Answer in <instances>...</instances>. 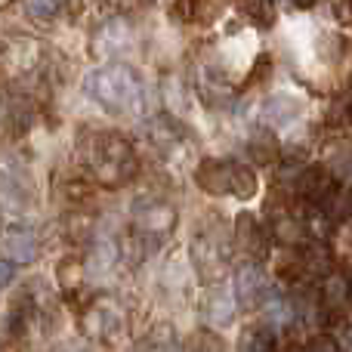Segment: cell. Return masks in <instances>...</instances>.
<instances>
[{"instance_id":"obj_23","label":"cell","mask_w":352,"mask_h":352,"mask_svg":"<svg viewBox=\"0 0 352 352\" xmlns=\"http://www.w3.org/2000/svg\"><path fill=\"white\" fill-rule=\"evenodd\" d=\"M12 278H16V266L6 260H0V287H10Z\"/></svg>"},{"instance_id":"obj_5","label":"cell","mask_w":352,"mask_h":352,"mask_svg":"<svg viewBox=\"0 0 352 352\" xmlns=\"http://www.w3.org/2000/svg\"><path fill=\"white\" fill-rule=\"evenodd\" d=\"M0 254L12 266H28L41 254V241H37L34 226H28L25 219H6L0 226Z\"/></svg>"},{"instance_id":"obj_17","label":"cell","mask_w":352,"mask_h":352,"mask_svg":"<svg viewBox=\"0 0 352 352\" xmlns=\"http://www.w3.org/2000/svg\"><path fill=\"white\" fill-rule=\"evenodd\" d=\"M238 10L244 12L248 22H254L256 28H269L275 22V3L272 0H235Z\"/></svg>"},{"instance_id":"obj_1","label":"cell","mask_w":352,"mask_h":352,"mask_svg":"<svg viewBox=\"0 0 352 352\" xmlns=\"http://www.w3.org/2000/svg\"><path fill=\"white\" fill-rule=\"evenodd\" d=\"M84 93L111 115L146 118L148 115V87L146 78L127 62H105L84 78Z\"/></svg>"},{"instance_id":"obj_15","label":"cell","mask_w":352,"mask_h":352,"mask_svg":"<svg viewBox=\"0 0 352 352\" xmlns=\"http://www.w3.org/2000/svg\"><path fill=\"white\" fill-rule=\"evenodd\" d=\"M263 306H266V316H269V322H272L275 328H291V324L300 318L294 297H269Z\"/></svg>"},{"instance_id":"obj_26","label":"cell","mask_w":352,"mask_h":352,"mask_svg":"<svg viewBox=\"0 0 352 352\" xmlns=\"http://www.w3.org/2000/svg\"><path fill=\"white\" fill-rule=\"evenodd\" d=\"M53 352H84V349H80L78 343H62V346H56Z\"/></svg>"},{"instance_id":"obj_7","label":"cell","mask_w":352,"mask_h":352,"mask_svg":"<svg viewBox=\"0 0 352 352\" xmlns=\"http://www.w3.org/2000/svg\"><path fill=\"white\" fill-rule=\"evenodd\" d=\"M297 192L309 207H316V210H322L324 217H331L334 201H337V195H340V186H337V179L331 170L312 164V167H303V170H300Z\"/></svg>"},{"instance_id":"obj_16","label":"cell","mask_w":352,"mask_h":352,"mask_svg":"<svg viewBox=\"0 0 352 352\" xmlns=\"http://www.w3.org/2000/svg\"><path fill=\"white\" fill-rule=\"evenodd\" d=\"M235 306H238V300L229 287H217V291L210 294V300H207V309H210L217 324H229L232 318H235Z\"/></svg>"},{"instance_id":"obj_18","label":"cell","mask_w":352,"mask_h":352,"mask_svg":"<svg viewBox=\"0 0 352 352\" xmlns=\"http://www.w3.org/2000/svg\"><path fill=\"white\" fill-rule=\"evenodd\" d=\"M62 10V0H25V16L34 22H53Z\"/></svg>"},{"instance_id":"obj_11","label":"cell","mask_w":352,"mask_h":352,"mask_svg":"<svg viewBox=\"0 0 352 352\" xmlns=\"http://www.w3.org/2000/svg\"><path fill=\"white\" fill-rule=\"evenodd\" d=\"M130 47V25L124 19H111L102 31L96 34V53L99 56H115Z\"/></svg>"},{"instance_id":"obj_13","label":"cell","mask_w":352,"mask_h":352,"mask_svg":"<svg viewBox=\"0 0 352 352\" xmlns=\"http://www.w3.org/2000/svg\"><path fill=\"white\" fill-rule=\"evenodd\" d=\"M238 352H278L275 331L266 328V324H250V328H244Z\"/></svg>"},{"instance_id":"obj_10","label":"cell","mask_w":352,"mask_h":352,"mask_svg":"<svg viewBox=\"0 0 352 352\" xmlns=\"http://www.w3.org/2000/svg\"><path fill=\"white\" fill-rule=\"evenodd\" d=\"M192 260L204 278H219L226 275V248L213 235H198L192 241Z\"/></svg>"},{"instance_id":"obj_21","label":"cell","mask_w":352,"mask_h":352,"mask_svg":"<svg viewBox=\"0 0 352 352\" xmlns=\"http://www.w3.org/2000/svg\"><path fill=\"white\" fill-rule=\"evenodd\" d=\"M148 352H182L170 324H161V328L148 337Z\"/></svg>"},{"instance_id":"obj_19","label":"cell","mask_w":352,"mask_h":352,"mask_svg":"<svg viewBox=\"0 0 352 352\" xmlns=\"http://www.w3.org/2000/svg\"><path fill=\"white\" fill-rule=\"evenodd\" d=\"M186 352H226V346H223V340H219L213 331L201 328V331H195V334L188 337Z\"/></svg>"},{"instance_id":"obj_14","label":"cell","mask_w":352,"mask_h":352,"mask_svg":"<svg viewBox=\"0 0 352 352\" xmlns=\"http://www.w3.org/2000/svg\"><path fill=\"white\" fill-rule=\"evenodd\" d=\"M297 115H300V102H294L291 96H272L266 102V109H263V118L272 127H287Z\"/></svg>"},{"instance_id":"obj_2","label":"cell","mask_w":352,"mask_h":352,"mask_svg":"<svg viewBox=\"0 0 352 352\" xmlns=\"http://www.w3.org/2000/svg\"><path fill=\"white\" fill-rule=\"evenodd\" d=\"M90 170L96 176L102 186L118 188V186H127L130 179L136 176V152H133V142L121 133H96L90 140Z\"/></svg>"},{"instance_id":"obj_9","label":"cell","mask_w":352,"mask_h":352,"mask_svg":"<svg viewBox=\"0 0 352 352\" xmlns=\"http://www.w3.org/2000/svg\"><path fill=\"white\" fill-rule=\"evenodd\" d=\"M235 241L250 260H263L269 254V229L254 213H241L235 219Z\"/></svg>"},{"instance_id":"obj_4","label":"cell","mask_w":352,"mask_h":352,"mask_svg":"<svg viewBox=\"0 0 352 352\" xmlns=\"http://www.w3.org/2000/svg\"><path fill=\"white\" fill-rule=\"evenodd\" d=\"M80 328L93 343L118 346L124 340V309L111 297H93L80 312Z\"/></svg>"},{"instance_id":"obj_8","label":"cell","mask_w":352,"mask_h":352,"mask_svg":"<svg viewBox=\"0 0 352 352\" xmlns=\"http://www.w3.org/2000/svg\"><path fill=\"white\" fill-rule=\"evenodd\" d=\"M235 300L241 306H263L272 294H269V278L263 275V269L256 263H244L235 272Z\"/></svg>"},{"instance_id":"obj_12","label":"cell","mask_w":352,"mask_h":352,"mask_svg":"<svg viewBox=\"0 0 352 352\" xmlns=\"http://www.w3.org/2000/svg\"><path fill=\"white\" fill-rule=\"evenodd\" d=\"M0 188H3L10 198H16V201H28L31 182H28L25 167L16 164V161H0Z\"/></svg>"},{"instance_id":"obj_20","label":"cell","mask_w":352,"mask_h":352,"mask_svg":"<svg viewBox=\"0 0 352 352\" xmlns=\"http://www.w3.org/2000/svg\"><path fill=\"white\" fill-rule=\"evenodd\" d=\"M56 278H59V285L72 294V291H78L80 281H84V266H80L78 260H65L59 269H56Z\"/></svg>"},{"instance_id":"obj_22","label":"cell","mask_w":352,"mask_h":352,"mask_svg":"<svg viewBox=\"0 0 352 352\" xmlns=\"http://www.w3.org/2000/svg\"><path fill=\"white\" fill-rule=\"evenodd\" d=\"M324 306H328L331 312H334V306L346 303V285H343V278H331L328 285H324Z\"/></svg>"},{"instance_id":"obj_6","label":"cell","mask_w":352,"mask_h":352,"mask_svg":"<svg viewBox=\"0 0 352 352\" xmlns=\"http://www.w3.org/2000/svg\"><path fill=\"white\" fill-rule=\"evenodd\" d=\"M176 226V210L161 198H140L133 204V232L146 241H161Z\"/></svg>"},{"instance_id":"obj_24","label":"cell","mask_w":352,"mask_h":352,"mask_svg":"<svg viewBox=\"0 0 352 352\" xmlns=\"http://www.w3.org/2000/svg\"><path fill=\"white\" fill-rule=\"evenodd\" d=\"M309 352H340V349H337L334 337H331V340H328V337H318V340L309 346Z\"/></svg>"},{"instance_id":"obj_3","label":"cell","mask_w":352,"mask_h":352,"mask_svg":"<svg viewBox=\"0 0 352 352\" xmlns=\"http://www.w3.org/2000/svg\"><path fill=\"white\" fill-rule=\"evenodd\" d=\"M195 182L207 195H232L238 201L256 195V173L232 158H204L195 167Z\"/></svg>"},{"instance_id":"obj_25","label":"cell","mask_w":352,"mask_h":352,"mask_svg":"<svg viewBox=\"0 0 352 352\" xmlns=\"http://www.w3.org/2000/svg\"><path fill=\"white\" fill-rule=\"evenodd\" d=\"M287 3H294V6H297V10H309V6L322 3V0H287Z\"/></svg>"}]
</instances>
